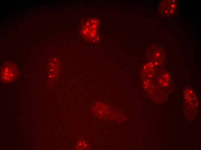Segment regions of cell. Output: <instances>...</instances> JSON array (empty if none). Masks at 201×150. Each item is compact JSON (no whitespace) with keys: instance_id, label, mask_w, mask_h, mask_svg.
I'll return each mask as SVG.
<instances>
[{"instance_id":"cell-6","label":"cell","mask_w":201,"mask_h":150,"mask_svg":"<svg viewBox=\"0 0 201 150\" xmlns=\"http://www.w3.org/2000/svg\"><path fill=\"white\" fill-rule=\"evenodd\" d=\"M157 80L161 85L165 86L167 85L170 81V75L166 71H162L158 76Z\"/></svg>"},{"instance_id":"cell-4","label":"cell","mask_w":201,"mask_h":150,"mask_svg":"<svg viewBox=\"0 0 201 150\" xmlns=\"http://www.w3.org/2000/svg\"><path fill=\"white\" fill-rule=\"evenodd\" d=\"M178 1L175 0H163L160 3L159 10L160 13L165 16L174 15L178 7Z\"/></svg>"},{"instance_id":"cell-2","label":"cell","mask_w":201,"mask_h":150,"mask_svg":"<svg viewBox=\"0 0 201 150\" xmlns=\"http://www.w3.org/2000/svg\"><path fill=\"white\" fill-rule=\"evenodd\" d=\"M99 24V20L95 18H91L87 20L81 29V33L83 38L90 42L96 40Z\"/></svg>"},{"instance_id":"cell-5","label":"cell","mask_w":201,"mask_h":150,"mask_svg":"<svg viewBox=\"0 0 201 150\" xmlns=\"http://www.w3.org/2000/svg\"><path fill=\"white\" fill-rule=\"evenodd\" d=\"M151 58L155 64L161 66L164 63L166 59V52L161 46L155 45L151 50Z\"/></svg>"},{"instance_id":"cell-1","label":"cell","mask_w":201,"mask_h":150,"mask_svg":"<svg viewBox=\"0 0 201 150\" xmlns=\"http://www.w3.org/2000/svg\"><path fill=\"white\" fill-rule=\"evenodd\" d=\"M19 75L16 64L14 62L8 61L4 62L0 68V80L3 83L12 82L16 80Z\"/></svg>"},{"instance_id":"cell-3","label":"cell","mask_w":201,"mask_h":150,"mask_svg":"<svg viewBox=\"0 0 201 150\" xmlns=\"http://www.w3.org/2000/svg\"><path fill=\"white\" fill-rule=\"evenodd\" d=\"M62 68V63L58 57H52L48 63V78L50 82H54L57 79Z\"/></svg>"}]
</instances>
